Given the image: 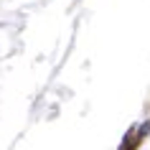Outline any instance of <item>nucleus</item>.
<instances>
[{
  "instance_id": "obj_1",
  "label": "nucleus",
  "mask_w": 150,
  "mask_h": 150,
  "mask_svg": "<svg viewBox=\"0 0 150 150\" xmlns=\"http://www.w3.org/2000/svg\"><path fill=\"white\" fill-rule=\"evenodd\" d=\"M148 135H150V120H145L142 125H132L125 132V137H122V142L117 145V150H137L140 142L145 140Z\"/></svg>"
}]
</instances>
